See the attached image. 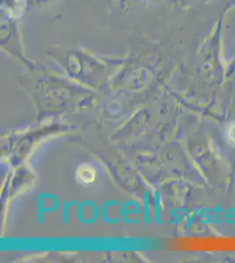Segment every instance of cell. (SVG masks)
<instances>
[{
	"label": "cell",
	"mask_w": 235,
	"mask_h": 263,
	"mask_svg": "<svg viewBox=\"0 0 235 263\" xmlns=\"http://www.w3.org/2000/svg\"><path fill=\"white\" fill-rule=\"evenodd\" d=\"M226 139L231 145L235 147V123L230 125L226 130Z\"/></svg>",
	"instance_id": "6da1fadb"
}]
</instances>
